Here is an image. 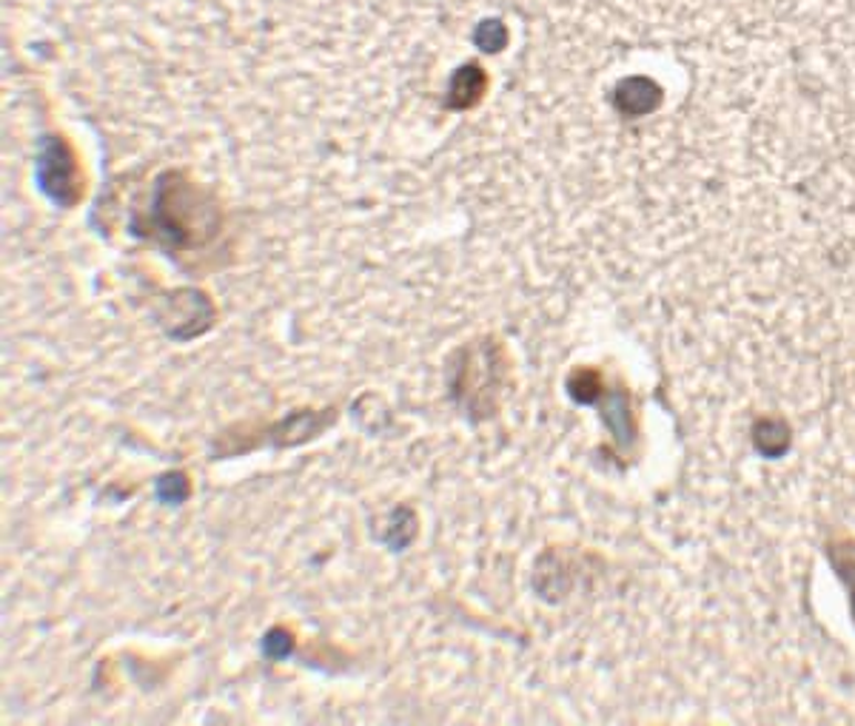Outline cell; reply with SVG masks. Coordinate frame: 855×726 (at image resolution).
I'll return each instance as SVG.
<instances>
[{"label": "cell", "mask_w": 855, "mask_h": 726, "mask_svg": "<svg viewBox=\"0 0 855 726\" xmlns=\"http://www.w3.org/2000/svg\"><path fill=\"white\" fill-rule=\"evenodd\" d=\"M192 494V485H188L186 474H166L157 479V496L166 505H183Z\"/></svg>", "instance_id": "obj_5"}, {"label": "cell", "mask_w": 855, "mask_h": 726, "mask_svg": "<svg viewBox=\"0 0 855 726\" xmlns=\"http://www.w3.org/2000/svg\"><path fill=\"white\" fill-rule=\"evenodd\" d=\"M34 177L38 186L47 194L49 200L58 203L63 208H72L81 203L83 197V174L74 157V148L69 146L66 137L61 134H47L38 148V160H34Z\"/></svg>", "instance_id": "obj_3"}, {"label": "cell", "mask_w": 855, "mask_h": 726, "mask_svg": "<svg viewBox=\"0 0 855 726\" xmlns=\"http://www.w3.org/2000/svg\"><path fill=\"white\" fill-rule=\"evenodd\" d=\"M152 228L172 246H200L217 231L214 206L181 172H168L154 188Z\"/></svg>", "instance_id": "obj_1"}, {"label": "cell", "mask_w": 855, "mask_h": 726, "mask_svg": "<svg viewBox=\"0 0 855 726\" xmlns=\"http://www.w3.org/2000/svg\"><path fill=\"white\" fill-rule=\"evenodd\" d=\"M488 89V74L480 63H465L451 74L449 94H445V108L451 112H465L482 101V94Z\"/></svg>", "instance_id": "obj_4"}, {"label": "cell", "mask_w": 855, "mask_h": 726, "mask_svg": "<svg viewBox=\"0 0 855 726\" xmlns=\"http://www.w3.org/2000/svg\"><path fill=\"white\" fill-rule=\"evenodd\" d=\"M499 348L491 342H480V345L462 348L451 356L449 365V387L454 400L462 402V407L474 411L476 400H480V387L485 394L488 407H494V391L502 380V362L496 360Z\"/></svg>", "instance_id": "obj_2"}, {"label": "cell", "mask_w": 855, "mask_h": 726, "mask_svg": "<svg viewBox=\"0 0 855 726\" xmlns=\"http://www.w3.org/2000/svg\"><path fill=\"white\" fill-rule=\"evenodd\" d=\"M291 650H295V635L288 633L286 626H275V630H268L266 639H262V653H266V658L271 661H282L291 655Z\"/></svg>", "instance_id": "obj_6"}, {"label": "cell", "mask_w": 855, "mask_h": 726, "mask_svg": "<svg viewBox=\"0 0 855 726\" xmlns=\"http://www.w3.org/2000/svg\"><path fill=\"white\" fill-rule=\"evenodd\" d=\"M474 41L476 46L485 49V52H499V49L508 43V29L502 27L499 21H485L474 32Z\"/></svg>", "instance_id": "obj_7"}]
</instances>
